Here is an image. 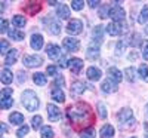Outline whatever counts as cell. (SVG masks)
I'll return each mask as SVG.
<instances>
[{
	"label": "cell",
	"instance_id": "obj_1",
	"mask_svg": "<svg viewBox=\"0 0 148 138\" xmlns=\"http://www.w3.org/2000/svg\"><path fill=\"white\" fill-rule=\"evenodd\" d=\"M67 117L71 122H74V123L86 122V120H89V117H90V107L88 104H83V103H79L76 106H73V107H68Z\"/></svg>",
	"mask_w": 148,
	"mask_h": 138
},
{
	"label": "cell",
	"instance_id": "obj_2",
	"mask_svg": "<svg viewBox=\"0 0 148 138\" xmlns=\"http://www.w3.org/2000/svg\"><path fill=\"white\" fill-rule=\"evenodd\" d=\"M21 103H22V106L25 107L28 111H36L37 108H39V104H40L39 97H37L36 92L31 91V89H27V91L22 92V95H21Z\"/></svg>",
	"mask_w": 148,
	"mask_h": 138
},
{
	"label": "cell",
	"instance_id": "obj_3",
	"mask_svg": "<svg viewBox=\"0 0 148 138\" xmlns=\"http://www.w3.org/2000/svg\"><path fill=\"white\" fill-rule=\"evenodd\" d=\"M105 31L110 36H120V34L127 31V24L123 22V21H120V22H111V24H108V26L105 27Z\"/></svg>",
	"mask_w": 148,
	"mask_h": 138
},
{
	"label": "cell",
	"instance_id": "obj_4",
	"mask_svg": "<svg viewBox=\"0 0 148 138\" xmlns=\"http://www.w3.org/2000/svg\"><path fill=\"white\" fill-rule=\"evenodd\" d=\"M12 88H3L2 92H0V107L3 110L10 108L14 104V99H12Z\"/></svg>",
	"mask_w": 148,
	"mask_h": 138
},
{
	"label": "cell",
	"instance_id": "obj_5",
	"mask_svg": "<svg viewBox=\"0 0 148 138\" xmlns=\"http://www.w3.org/2000/svg\"><path fill=\"white\" fill-rule=\"evenodd\" d=\"M22 64L28 67V68H33V67H40L43 64V57L42 55H25L22 58Z\"/></svg>",
	"mask_w": 148,
	"mask_h": 138
},
{
	"label": "cell",
	"instance_id": "obj_6",
	"mask_svg": "<svg viewBox=\"0 0 148 138\" xmlns=\"http://www.w3.org/2000/svg\"><path fill=\"white\" fill-rule=\"evenodd\" d=\"M83 31V22L80 19H71L67 26V33L71 36H77Z\"/></svg>",
	"mask_w": 148,
	"mask_h": 138
},
{
	"label": "cell",
	"instance_id": "obj_7",
	"mask_svg": "<svg viewBox=\"0 0 148 138\" xmlns=\"http://www.w3.org/2000/svg\"><path fill=\"white\" fill-rule=\"evenodd\" d=\"M62 45L65 48V51L68 52H77L80 49V42L77 39H74V37H65L62 40Z\"/></svg>",
	"mask_w": 148,
	"mask_h": 138
},
{
	"label": "cell",
	"instance_id": "obj_8",
	"mask_svg": "<svg viewBox=\"0 0 148 138\" xmlns=\"http://www.w3.org/2000/svg\"><path fill=\"white\" fill-rule=\"evenodd\" d=\"M108 18L114 19V22H120L125 19V9H123L121 6H114L110 9V15Z\"/></svg>",
	"mask_w": 148,
	"mask_h": 138
},
{
	"label": "cell",
	"instance_id": "obj_9",
	"mask_svg": "<svg viewBox=\"0 0 148 138\" xmlns=\"http://www.w3.org/2000/svg\"><path fill=\"white\" fill-rule=\"evenodd\" d=\"M46 52H47V57L51 59H61V57H62V52H61V48L58 45H52L49 43L46 46Z\"/></svg>",
	"mask_w": 148,
	"mask_h": 138
},
{
	"label": "cell",
	"instance_id": "obj_10",
	"mask_svg": "<svg viewBox=\"0 0 148 138\" xmlns=\"http://www.w3.org/2000/svg\"><path fill=\"white\" fill-rule=\"evenodd\" d=\"M43 22H46V24H47V30H49V33H51V34L56 36V34H59V33H61V22H59V21L49 18V19H45Z\"/></svg>",
	"mask_w": 148,
	"mask_h": 138
},
{
	"label": "cell",
	"instance_id": "obj_11",
	"mask_svg": "<svg viewBox=\"0 0 148 138\" xmlns=\"http://www.w3.org/2000/svg\"><path fill=\"white\" fill-rule=\"evenodd\" d=\"M107 76H108V79H110L111 82H114V83H120V82L123 80L121 71H120L119 68H116V67H110L108 71H107Z\"/></svg>",
	"mask_w": 148,
	"mask_h": 138
},
{
	"label": "cell",
	"instance_id": "obj_12",
	"mask_svg": "<svg viewBox=\"0 0 148 138\" xmlns=\"http://www.w3.org/2000/svg\"><path fill=\"white\" fill-rule=\"evenodd\" d=\"M46 110H47V117H49V120L56 122V120L61 119V111H59V108H58L55 104H47Z\"/></svg>",
	"mask_w": 148,
	"mask_h": 138
},
{
	"label": "cell",
	"instance_id": "obj_13",
	"mask_svg": "<svg viewBox=\"0 0 148 138\" xmlns=\"http://www.w3.org/2000/svg\"><path fill=\"white\" fill-rule=\"evenodd\" d=\"M132 116H133V111H132V108H121L119 113H117V120L120 122V123H126V122H129L130 119H132Z\"/></svg>",
	"mask_w": 148,
	"mask_h": 138
},
{
	"label": "cell",
	"instance_id": "obj_14",
	"mask_svg": "<svg viewBox=\"0 0 148 138\" xmlns=\"http://www.w3.org/2000/svg\"><path fill=\"white\" fill-rule=\"evenodd\" d=\"M68 67H70L71 73L79 74L80 70L83 68V61H82L80 58H71V59L68 61Z\"/></svg>",
	"mask_w": 148,
	"mask_h": 138
},
{
	"label": "cell",
	"instance_id": "obj_15",
	"mask_svg": "<svg viewBox=\"0 0 148 138\" xmlns=\"http://www.w3.org/2000/svg\"><path fill=\"white\" fill-rule=\"evenodd\" d=\"M31 48L34 49V51H40V49L43 48V36L39 34V33H34L31 36V42H30Z\"/></svg>",
	"mask_w": 148,
	"mask_h": 138
},
{
	"label": "cell",
	"instance_id": "obj_16",
	"mask_svg": "<svg viewBox=\"0 0 148 138\" xmlns=\"http://www.w3.org/2000/svg\"><path fill=\"white\" fill-rule=\"evenodd\" d=\"M56 15H58V18H61V19H68L70 15H71L68 5L59 3V5H58V9H56Z\"/></svg>",
	"mask_w": 148,
	"mask_h": 138
},
{
	"label": "cell",
	"instance_id": "obj_17",
	"mask_svg": "<svg viewBox=\"0 0 148 138\" xmlns=\"http://www.w3.org/2000/svg\"><path fill=\"white\" fill-rule=\"evenodd\" d=\"M86 76H88V79L92 80V82H98V80L101 79L102 73H101V70L98 68V67H89L88 71H86Z\"/></svg>",
	"mask_w": 148,
	"mask_h": 138
},
{
	"label": "cell",
	"instance_id": "obj_18",
	"mask_svg": "<svg viewBox=\"0 0 148 138\" xmlns=\"http://www.w3.org/2000/svg\"><path fill=\"white\" fill-rule=\"evenodd\" d=\"M84 91H86V85L83 82H79V80H76L70 88V92L73 95H82Z\"/></svg>",
	"mask_w": 148,
	"mask_h": 138
},
{
	"label": "cell",
	"instance_id": "obj_19",
	"mask_svg": "<svg viewBox=\"0 0 148 138\" xmlns=\"http://www.w3.org/2000/svg\"><path fill=\"white\" fill-rule=\"evenodd\" d=\"M101 89H102V92H107V94L116 92V91H117V83L111 82L110 79H108V80H104V82L101 83Z\"/></svg>",
	"mask_w": 148,
	"mask_h": 138
},
{
	"label": "cell",
	"instance_id": "obj_20",
	"mask_svg": "<svg viewBox=\"0 0 148 138\" xmlns=\"http://www.w3.org/2000/svg\"><path fill=\"white\" fill-rule=\"evenodd\" d=\"M18 49H10V51L8 52V55L5 57V64L6 66H12V64H15L16 59H18Z\"/></svg>",
	"mask_w": 148,
	"mask_h": 138
},
{
	"label": "cell",
	"instance_id": "obj_21",
	"mask_svg": "<svg viewBox=\"0 0 148 138\" xmlns=\"http://www.w3.org/2000/svg\"><path fill=\"white\" fill-rule=\"evenodd\" d=\"M51 98L56 103H64L65 101V95H64L62 89H59V88H53L52 92H51Z\"/></svg>",
	"mask_w": 148,
	"mask_h": 138
},
{
	"label": "cell",
	"instance_id": "obj_22",
	"mask_svg": "<svg viewBox=\"0 0 148 138\" xmlns=\"http://www.w3.org/2000/svg\"><path fill=\"white\" fill-rule=\"evenodd\" d=\"M99 135H101V138H113L114 137V128L107 123V125H104V126L101 128Z\"/></svg>",
	"mask_w": 148,
	"mask_h": 138
},
{
	"label": "cell",
	"instance_id": "obj_23",
	"mask_svg": "<svg viewBox=\"0 0 148 138\" xmlns=\"http://www.w3.org/2000/svg\"><path fill=\"white\" fill-rule=\"evenodd\" d=\"M9 120L12 125H22L24 123V115L19 111H14L9 115Z\"/></svg>",
	"mask_w": 148,
	"mask_h": 138
},
{
	"label": "cell",
	"instance_id": "obj_24",
	"mask_svg": "<svg viewBox=\"0 0 148 138\" xmlns=\"http://www.w3.org/2000/svg\"><path fill=\"white\" fill-rule=\"evenodd\" d=\"M8 34H9V37H10L12 40H16V42L24 40V37H25L24 31H21V30H18V28H12V30H9Z\"/></svg>",
	"mask_w": 148,
	"mask_h": 138
},
{
	"label": "cell",
	"instance_id": "obj_25",
	"mask_svg": "<svg viewBox=\"0 0 148 138\" xmlns=\"http://www.w3.org/2000/svg\"><path fill=\"white\" fill-rule=\"evenodd\" d=\"M12 79H14V74H12V71L9 68H3L2 73H0V80H2V83L5 85H9L12 82Z\"/></svg>",
	"mask_w": 148,
	"mask_h": 138
},
{
	"label": "cell",
	"instance_id": "obj_26",
	"mask_svg": "<svg viewBox=\"0 0 148 138\" xmlns=\"http://www.w3.org/2000/svg\"><path fill=\"white\" fill-rule=\"evenodd\" d=\"M98 57H99V46H89L88 51H86V58L89 59H96Z\"/></svg>",
	"mask_w": 148,
	"mask_h": 138
},
{
	"label": "cell",
	"instance_id": "obj_27",
	"mask_svg": "<svg viewBox=\"0 0 148 138\" xmlns=\"http://www.w3.org/2000/svg\"><path fill=\"white\" fill-rule=\"evenodd\" d=\"M33 82L39 86H45L47 83V77L45 76L43 73H34L33 74Z\"/></svg>",
	"mask_w": 148,
	"mask_h": 138
},
{
	"label": "cell",
	"instance_id": "obj_28",
	"mask_svg": "<svg viewBox=\"0 0 148 138\" xmlns=\"http://www.w3.org/2000/svg\"><path fill=\"white\" fill-rule=\"evenodd\" d=\"M104 27L102 26H96L93 28V40H96L98 43H101L102 42V34H104Z\"/></svg>",
	"mask_w": 148,
	"mask_h": 138
},
{
	"label": "cell",
	"instance_id": "obj_29",
	"mask_svg": "<svg viewBox=\"0 0 148 138\" xmlns=\"http://www.w3.org/2000/svg\"><path fill=\"white\" fill-rule=\"evenodd\" d=\"M12 24H14L16 28H22L27 24V19L24 18L22 15H15L14 18H12Z\"/></svg>",
	"mask_w": 148,
	"mask_h": 138
},
{
	"label": "cell",
	"instance_id": "obj_30",
	"mask_svg": "<svg viewBox=\"0 0 148 138\" xmlns=\"http://www.w3.org/2000/svg\"><path fill=\"white\" fill-rule=\"evenodd\" d=\"M40 135H42V138H53L55 137V132H53V129L51 126H42Z\"/></svg>",
	"mask_w": 148,
	"mask_h": 138
},
{
	"label": "cell",
	"instance_id": "obj_31",
	"mask_svg": "<svg viewBox=\"0 0 148 138\" xmlns=\"http://www.w3.org/2000/svg\"><path fill=\"white\" fill-rule=\"evenodd\" d=\"M31 126H33V129H34V131L42 129V116L36 115V116L31 119Z\"/></svg>",
	"mask_w": 148,
	"mask_h": 138
},
{
	"label": "cell",
	"instance_id": "obj_32",
	"mask_svg": "<svg viewBox=\"0 0 148 138\" xmlns=\"http://www.w3.org/2000/svg\"><path fill=\"white\" fill-rule=\"evenodd\" d=\"M95 135H96V132L93 128H86L80 132V138H95Z\"/></svg>",
	"mask_w": 148,
	"mask_h": 138
},
{
	"label": "cell",
	"instance_id": "obj_33",
	"mask_svg": "<svg viewBox=\"0 0 148 138\" xmlns=\"http://www.w3.org/2000/svg\"><path fill=\"white\" fill-rule=\"evenodd\" d=\"M135 68L133 67H127L126 70H125V77H126V80L127 82H135Z\"/></svg>",
	"mask_w": 148,
	"mask_h": 138
},
{
	"label": "cell",
	"instance_id": "obj_34",
	"mask_svg": "<svg viewBox=\"0 0 148 138\" xmlns=\"http://www.w3.org/2000/svg\"><path fill=\"white\" fill-rule=\"evenodd\" d=\"M147 21H148V6H144L142 10H141V14H139V17H138V22L144 24Z\"/></svg>",
	"mask_w": 148,
	"mask_h": 138
},
{
	"label": "cell",
	"instance_id": "obj_35",
	"mask_svg": "<svg viewBox=\"0 0 148 138\" xmlns=\"http://www.w3.org/2000/svg\"><path fill=\"white\" fill-rule=\"evenodd\" d=\"M138 73H139V77L144 82H148V67L147 66H141L139 70H138Z\"/></svg>",
	"mask_w": 148,
	"mask_h": 138
},
{
	"label": "cell",
	"instance_id": "obj_36",
	"mask_svg": "<svg viewBox=\"0 0 148 138\" xmlns=\"http://www.w3.org/2000/svg\"><path fill=\"white\" fill-rule=\"evenodd\" d=\"M8 49H9V42L6 39H2L0 40V52H2L3 55H8Z\"/></svg>",
	"mask_w": 148,
	"mask_h": 138
},
{
	"label": "cell",
	"instance_id": "obj_37",
	"mask_svg": "<svg viewBox=\"0 0 148 138\" xmlns=\"http://www.w3.org/2000/svg\"><path fill=\"white\" fill-rule=\"evenodd\" d=\"M126 46H127V42H126V40H120V42L117 43V46H116V54H117V55H121Z\"/></svg>",
	"mask_w": 148,
	"mask_h": 138
},
{
	"label": "cell",
	"instance_id": "obj_38",
	"mask_svg": "<svg viewBox=\"0 0 148 138\" xmlns=\"http://www.w3.org/2000/svg\"><path fill=\"white\" fill-rule=\"evenodd\" d=\"M28 131H30V128L27 126V125H24V126H21V128L16 131V137H18V138H24V137L28 134Z\"/></svg>",
	"mask_w": 148,
	"mask_h": 138
},
{
	"label": "cell",
	"instance_id": "obj_39",
	"mask_svg": "<svg viewBox=\"0 0 148 138\" xmlns=\"http://www.w3.org/2000/svg\"><path fill=\"white\" fill-rule=\"evenodd\" d=\"M64 85H65V80H64V77L61 76V74H59V76H56V77H55V82H53V88H59V89H61V88H64Z\"/></svg>",
	"mask_w": 148,
	"mask_h": 138
},
{
	"label": "cell",
	"instance_id": "obj_40",
	"mask_svg": "<svg viewBox=\"0 0 148 138\" xmlns=\"http://www.w3.org/2000/svg\"><path fill=\"white\" fill-rule=\"evenodd\" d=\"M83 6H84L83 0H73V2H71V8H73L74 10H82Z\"/></svg>",
	"mask_w": 148,
	"mask_h": 138
},
{
	"label": "cell",
	"instance_id": "obj_41",
	"mask_svg": "<svg viewBox=\"0 0 148 138\" xmlns=\"http://www.w3.org/2000/svg\"><path fill=\"white\" fill-rule=\"evenodd\" d=\"M142 42H141V36L139 34H133L132 37H130V46H135V48H136V46H139Z\"/></svg>",
	"mask_w": 148,
	"mask_h": 138
},
{
	"label": "cell",
	"instance_id": "obj_42",
	"mask_svg": "<svg viewBox=\"0 0 148 138\" xmlns=\"http://www.w3.org/2000/svg\"><path fill=\"white\" fill-rule=\"evenodd\" d=\"M98 115H99L101 119H105L107 117V108H105V106L102 103L98 104Z\"/></svg>",
	"mask_w": 148,
	"mask_h": 138
},
{
	"label": "cell",
	"instance_id": "obj_43",
	"mask_svg": "<svg viewBox=\"0 0 148 138\" xmlns=\"http://www.w3.org/2000/svg\"><path fill=\"white\" fill-rule=\"evenodd\" d=\"M46 74L47 76H58V67L56 66H49L46 68Z\"/></svg>",
	"mask_w": 148,
	"mask_h": 138
},
{
	"label": "cell",
	"instance_id": "obj_44",
	"mask_svg": "<svg viewBox=\"0 0 148 138\" xmlns=\"http://www.w3.org/2000/svg\"><path fill=\"white\" fill-rule=\"evenodd\" d=\"M110 9L108 6H102L101 10H99V18H107V15H110Z\"/></svg>",
	"mask_w": 148,
	"mask_h": 138
},
{
	"label": "cell",
	"instance_id": "obj_45",
	"mask_svg": "<svg viewBox=\"0 0 148 138\" xmlns=\"http://www.w3.org/2000/svg\"><path fill=\"white\" fill-rule=\"evenodd\" d=\"M8 26H9L8 19H2V26H0V31H2V33H8V31H9V30H8Z\"/></svg>",
	"mask_w": 148,
	"mask_h": 138
},
{
	"label": "cell",
	"instance_id": "obj_46",
	"mask_svg": "<svg viewBox=\"0 0 148 138\" xmlns=\"http://www.w3.org/2000/svg\"><path fill=\"white\" fill-rule=\"evenodd\" d=\"M18 76H19V79H18L19 83H22V82H25V80H27V74L24 73V71H19V73H18Z\"/></svg>",
	"mask_w": 148,
	"mask_h": 138
},
{
	"label": "cell",
	"instance_id": "obj_47",
	"mask_svg": "<svg viewBox=\"0 0 148 138\" xmlns=\"http://www.w3.org/2000/svg\"><path fill=\"white\" fill-rule=\"evenodd\" d=\"M99 3H101V2H98V0H96V2H93V0H89V2H88V5H89L92 9L98 8V6H99Z\"/></svg>",
	"mask_w": 148,
	"mask_h": 138
},
{
	"label": "cell",
	"instance_id": "obj_48",
	"mask_svg": "<svg viewBox=\"0 0 148 138\" xmlns=\"http://www.w3.org/2000/svg\"><path fill=\"white\" fill-rule=\"evenodd\" d=\"M142 57H144V59H145V61H148V43L145 45L144 51H142Z\"/></svg>",
	"mask_w": 148,
	"mask_h": 138
},
{
	"label": "cell",
	"instance_id": "obj_49",
	"mask_svg": "<svg viewBox=\"0 0 148 138\" xmlns=\"http://www.w3.org/2000/svg\"><path fill=\"white\" fill-rule=\"evenodd\" d=\"M127 58H129L130 61H135V59L138 58V52H135V51H133L132 54H129V57H127Z\"/></svg>",
	"mask_w": 148,
	"mask_h": 138
},
{
	"label": "cell",
	"instance_id": "obj_50",
	"mask_svg": "<svg viewBox=\"0 0 148 138\" xmlns=\"http://www.w3.org/2000/svg\"><path fill=\"white\" fill-rule=\"evenodd\" d=\"M6 131H8V126L5 123H2V134H6Z\"/></svg>",
	"mask_w": 148,
	"mask_h": 138
},
{
	"label": "cell",
	"instance_id": "obj_51",
	"mask_svg": "<svg viewBox=\"0 0 148 138\" xmlns=\"http://www.w3.org/2000/svg\"><path fill=\"white\" fill-rule=\"evenodd\" d=\"M47 3H49V5H51V6H55V5H59L58 2H47Z\"/></svg>",
	"mask_w": 148,
	"mask_h": 138
},
{
	"label": "cell",
	"instance_id": "obj_52",
	"mask_svg": "<svg viewBox=\"0 0 148 138\" xmlns=\"http://www.w3.org/2000/svg\"><path fill=\"white\" fill-rule=\"evenodd\" d=\"M145 115H147V116H148V104H147V106H145Z\"/></svg>",
	"mask_w": 148,
	"mask_h": 138
},
{
	"label": "cell",
	"instance_id": "obj_53",
	"mask_svg": "<svg viewBox=\"0 0 148 138\" xmlns=\"http://www.w3.org/2000/svg\"><path fill=\"white\" fill-rule=\"evenodd\" d=\"M145 34H147V36H148V26H147V27H145Z\"/></svg>",
	"mask_w": 148,
	"mask_h": 138
},
{
	"label": "cell",
	"instance_id": "obj_54",
	"mask_svg": "<svg viewBox=\"0 0 148 138\" xmlns=\"http://www.w3.org/2000/svg\"><path fill=\"white\" fill-rule=\"evenodd\" d=\"M145 138H148V135H145Z\"/></svg>",
	"mask_w": 148,
	"mask_h": 138
},
{
	"label": "cell",
	"instance_id": "obj_55",
	"mask_svg": "<svg viewBox=\"0 0 148 138\" xmlns=\"http://www.w3.org/2000/svg\"><path fill=\"white\" fill-rule=\"evenodd\" d=\"M132 138H136V137H132Z\"/></svg>",
	"mask_w": 148,
	"mask_h": 138
}]
</instances>
